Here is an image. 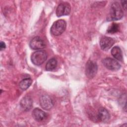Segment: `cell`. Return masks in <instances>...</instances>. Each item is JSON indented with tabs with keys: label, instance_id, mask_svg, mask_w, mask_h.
<instances>
[{
	"label": "cell",
	"instance_id": "cell-2",
	"mask_svg": "<svg viewBox=\"0 0 127 127\" xmlns=\"http://www.w3.org/2000/svg\"><path fill=\"white\" fill-rule=\"evenodd\" d=\"M66 23L63 19H59L54 22L51 27V33L54 36H59L61 35L65 30Z\"/></svg>",
	"mask_w": 127,
	"mask_h": 127
},
{
	"label": "cell",
	"instance_id": "cell-15",
	"mask_svg": "<svg viewBox=\"0 0 127 127\" xmlns=\"http://www.w3.org/2000/svg\"><path fill=\"white\" fill-rule=\"evenodd\" d=\"M32 82V80L31 78H26L23 79L19 82V87L23 90H26L31 85Z\"/></svg>",
	"mask_w": 127,
	"mask_h": 127
},
{
	"label": "cell",
	"instance_id": "cell-6",
	"mask_svg": "<svg viewBox=\"0 0 127 127\" xmlns=\"http://www.w3.org/2000/svg\"><path fill=\"white\" fill-rule=\"evenodd\" d=\"M71 11V6L69 3L64 2L59 4L56 9V14L58 17L68 15Z\"/></svg>",
	"mask_w": 127,
	"mask_h": 127
},
{
	"label": "cell",
	"instance_id": "cell-3",
	"mask_svg": "<svg viewBox=\"0 0 127 127\" xmlns=\"http://www.w3.org/2000/svg\"><path fill=\"white\" fill-rule=\"evenodd\" d=\"M47 58V52L44 50H39L34 52L31 57L32 63L36 65L43 64Z\"/></svg>",
	"mask_w": 127,
	"mask_h": 127
},
{
	"label": "cell",
	"instance_id": "cell-14",
	"mask_svg": "<svg viewBox=\"0 0 127 127\" xmlns=\"http://www.w3.org/2000/svg\"><path fill=\"white\" fill-rule=\"evenodd\" d=\"M57 60L55 58H52L49 60L46 64V69L48 71H52L54 70L57 65Z\"/></svg>",
	"mask_w": 127,
	"mask_h": 127
},
{
	"label": "cell",
	"instance_id": "cell-16",
	"mask_svg": "<svg viewBox=\"0 0 127 127\" xmlns=\"http://www.w3.org/2000/svg\"><path fill=\"white\" fill-rule=\"evenodd\" d=\"M120 30V25L117 23L113 22L108 28L107 33L110 34H114L118 32Z\"/></svg>",
	"mask_w": 127,
	"mask_h": 127
},
{
	"label": "cell",
	"instance_id": "cell-17",
	"mask_svg": "<svg viewBox=\"0 0 127 127\" xmlns=\"http://www.w3.org/2000/svg\"><path fill=\"white\" fill-rule=\"evenodd\" d=\"M5 48H6L5 44L3 42L1 41L0 43V50L2 51V50H4Z\"/></svg>",
	"mask_w": 127,
	"mask_h": 127
},
{
	"label": "cell",
	"instance_id": "cell-9",
	"mask_svg": "<svg viewBox=\"0 0 127 127\" xmlns=\"http://www.w3.org/2000/svg\"><path fill=\"white\" fill-rule=\"evenodd\" d=\"M115 43L114 40L109 37L103 36L101 37L100 41V46L102 50L107 51L109 50Z\"/></svg>",
	"mask_w": 127,
	"mask_h": 127
},
{
	"label": "cell",
	"instance_id": "cell-8",
	"mask_svg": "<svg viewBox=\"0 0 127 127\" xmlns=\"http://www.w3.org/2000/svg\"><path fill=\"white\" fill-rule=\"evenodd\" d=\"M29 46L32 49L41 50L46 47V44L43 40L39 36L34 37L30 42Z\"/></svg>",
	"mask_w": 127,
	"mask_h": 127
},
{
	"label": "cell",
	"instance_id": "cell-1",
	"mask_svg": "<svg viewBox=\"0 0 127 127\" xmlns=\"http://www.w3.org/2000/svg\"><path fill=\"white\" fill-rule=\"evenodd\" d=\"M124 12L122 8L118 2H114L111 5L110 12L107 17L108 21L118 20L123 18Z\"/></svg>",
	"mask_w": 127,
	"mask_h": 127
},
{
	"label": "cell",
	"instance_id": "cell-11",
	"mask_svg": "<svg viewBox=\"0 0 127 127\" xmlns=\"http://www.w3.org/2000/svg\"><path fill=\"white\" fill-rule=\"evenodd\" d=\"M33 105V100L32 98L28 96L24 97L20 102L21 108L25 111H28L31 109Z\"/></svg>",
	"mask_w": 127,
	"mask_h": 127
},
{
	"label": "cell",
	"instance_id": "cell-13",
	"mask_svg": "<svg viewBox=\"0 0 127 127\" xmlns=\"http://www.w3.org/2000/svg\"><path fill=\"white\" fill-rule=\"evenodd\" d=\"M111 54L116 60L119 61L123 60V54L121 49L118 46L113 47L111 50Z\"/></svg>",
	"mask_w": 127,
	"mask_h": 127
},
{
	"label": "cell",
	"instance_id": "cell-4",
	"mask_svg": "<svg viewBox=\"0 0 127 127\" xmlns=\"http://www.w3.org/2000/svg\"><path fill=\"white\" fill-rule=\"evenodd\" d=\"M98 66L96 63L93 61L89 60L85 65V74L89 78H93L96 74Z\"/></svg>",
	"mask_w": 127,
	"mask_h": 127
},
{
	"label": "cell",
	"instance_id": "cell-7",
	"mask_svg": "<svg viewBox=\"0 0 127 127\" xmlns=\"http://www.w3.org/2000/svg\"><path fill=\"white\" fill-rule=\"evenodd\" d=\"M41 107L46 110H49L54 106V101L52 98L48 95H44L41 96L39 100Z\"/></svg>",
	"mask_w": 127,
	"mask_h": 127
},
{
	"label": "cell",
	"instance_id": "cell-10",
	"mask_svg": "<svg viewBox=\"0 0 127 127\" xmlns=\"http://www.w3.org/2000/svg\"><path fill=\"white\" fill-rule=\"evenodd\" d=\"M32 116L36 121L41 122L47 118V114L40 109L35 108L32 112Z\"/></svg>",
	"mask_w": 127,
	"mask_h": 127
},
{
	"label": "cell",
	"instance_id": "cell-18",
	"mask_svg": "<svg viewBox=\"0 0 127 127\" xmlns=\"http://www.w3.org/2000/svg\"><path fill=\"white\" fill-rule=\"evenodd\" d=\"M121 3H122V5L123 8L125 10H127V1L126 0L121 1Z\"/></svg>",
	"mask_w": 127,
	"mask_h": 127
},
{
	"label": "cell",
	"instance_id": "cell-5",
	"mask_svg": "<svg viewBox=\"0 0 127 127\" xmlns=\"http://www.w3.org/2000/svg\"><path fill=\"white\" fill-rule=\"evenodd\" d=\"M104 65L108 69L113 71L119 70L121 68V64L116 60L111 58H106L102 61Z\"/></svg>",
	"mask_w": 127,
	"mask_h": 127
},
{
	"label": "cell",
	"instance_id": "cell-12",
	"mask_svg": "<svg viewBox=\"0 0 127 127\" xmlns=\"http://www.w3.org/2000/svg\"><path fill=\"white\" fill-rule=\"evenodd\" d=\"M110 118V115L107 109L104 107L99 109L97 114V119L102 122H107Z\"/></svg>",
	"mask_w": 127,
	"mask_h": 127
}]
</instances>
